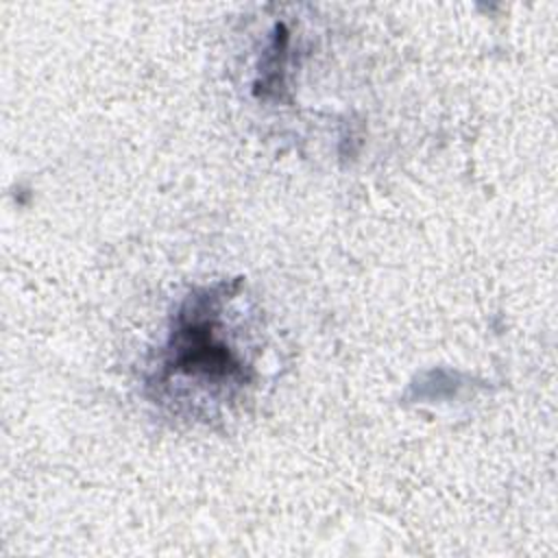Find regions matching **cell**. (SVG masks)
Returning <instances> with one entry per match:
<instances>
[{"mask_svg": "<svg viewBox=\"0 0 558 558\" xmlns=\"http://www.w3.org/2000/svg\"><path fill=\"white\" fill-rule=\"evenodd\" d=\"M216 329V299L192 303V310L181 314L179 327L170 338V360L166 366L174 371V375L196 379L198 384H242V364Z\"/></svg>", "mask_w": 558, "mask_h": 558, "instance_id": "1", "label": "cell"}]
</instances>
